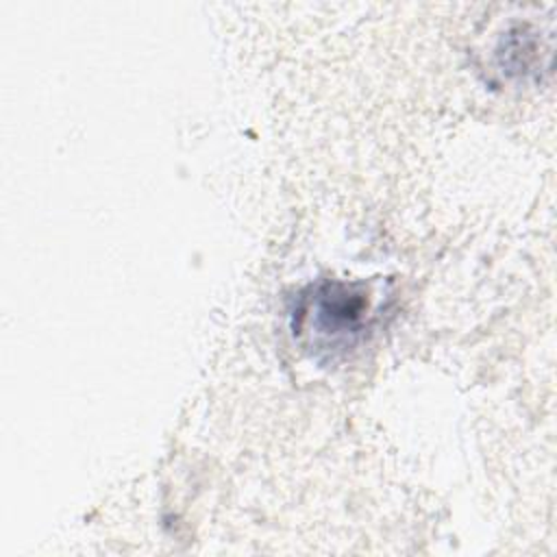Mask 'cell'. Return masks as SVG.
I'll use <instances>...</instances> for the list:
<instances>
[{
	"mask_svg": "<svg viewBox=\"0 0 557 557\" xmlns=\"http://www.w3.org/2000/svg\"><path fill=\"white\" fill-rule=\"evenodd\" d=\"M368 298L357 285L324 281L300 294L294 333L307 335L315 350L350 348L363 333Z\"/></svg>",
	"mask_w": 557,
	"mask_h": 557,
	"instance_id": "cell-1",
	"label": "cell"
}]
</instances>
